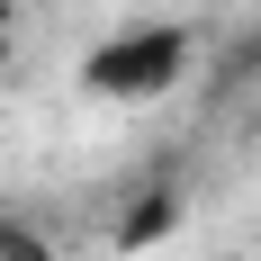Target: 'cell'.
<instances>
[{
    "label": "cell",
    "mask_w": 261,
    "mask_h": 261,
    "mask_svg": "<svg viewBox=\"0 0 261 261\" xmlns=\"http://www.w3.org/2000/svg\"><path fill=\"white\" fill-rule=\"evenodd\" d=\"M180 63H189V36H180V27H126V36L90 45L81 81H90L99 99H153V90L180 81Z\"/></svg>",
    "instance_id": "1"
}]
</instances>
